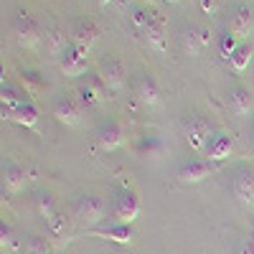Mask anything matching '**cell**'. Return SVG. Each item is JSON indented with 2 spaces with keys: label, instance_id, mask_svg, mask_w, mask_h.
I'll return each instance as SVG.
<instances>
[{
  "label": "cell",
  "instance_id": "cell-1",
  "mask_svg": "<svg viewBox=\"0 0 254 254\" xmlns=\"http://www.w3.org/2000/svg\"><path fill=\"white\" fill-rule=\"evenodd\" d=\"M112 216L117 224H127L132 226V221L140 216V201L137 193L130 188H117L112 196Z\"/></svg>",
  "mask_w": 254,
  "mask_h": 254
},
{
  "label": "cell",
  "instance_id": "cell-2",
  "mask_svg": "<svg viewBox=\"0 0 254 254\" xmlns=\"http://www.w3.org/2000/svg\"><path fill=\"white\" fill-rule=\"evenodd\" d=\"M211 140H214V130L203 117H188L186 120V142L193 153H206Z\"/></svg>",
  "mask_w": 254,
  "mask_h": 254
},
{
  "label": "cell",
  "instance_id": "cell-3",
  "mask_svg": "<svg viewBox=\"0 0 254 254\" xmlns=\"http://www.w3.org/2000/svg\"><path fill=\"white\" fill-rule=\"evenodd\" d=\"M104 214H107V203H104L99 196L94 193H87V196H81L74 206V221L79 224H87V226H97Z\"/></svg>",
  "mask_w": 254,
  "mask_h": 254
},
{
  "label": "cell",
  "instance_id": "cell-4",
  "mask_svg": "<svg viewBox=\"0 0 254 254\" xmlns=\"http://www.w3.org/2000/svg\"><path fill=\"white\" fill-rule=\"evenodd\" d=\"M13 31H15V41L18 46H26V49H33L36 44H41L44 41V33H41L36 18L28 13V10H20L15 23H13Z\"/></svg>",
  "mask_w": 254,
  "mask_h": 254
},
{
  "label": "cell",
  "instance_id": "cell-5",
  "mask_svg": "<svg viewBox=\"0 0 254 254\" xmlns=\"http://www.w3.org/2000/svg\"><path fill=\"white\" fill-rule=\"evenodd\" d=\"M107 84L102 81V76H84L79 81V87H76V94L81 97V102L87 104V107H102L104 102H107Z\"/></svg>",
  "mask_w": 254,
  "mask_h": 254
},
{
  "label": "cell",
  "instance_id": "cell-6",
  "mask_svg": "<svg viewBox=\"0 0 254 254\" xmlns=\"http://www.w3.org/2000/svg\"><path fill=\"white\" fill-rule=\"evenodd\" d=\"M132 94H135V99L142 104L145 110H158L160 104H163L158 84H155V79L147 74V71L140 74V76L135 79V84H132Z\"/></svg>",
  "mask_w": 254,
  "mask_h": 254
},
{
  "label": "cell",
  "instance_id": "cell-7",
  "mask_svg": "<svg viewBox=\"0 0 254 254\" xmlns=\"http://www.w3.org/2000/svg\"><path fill=\"white\" fill-rule=\"evenodd\" d=\"M219 171V163H211V160H188L178 168V181L183 186H196L201 181H206L211 173Z\"/></svg>",
  "mask_w": 254,
  "mask_h": 254
},
{
  "label": "cell",
  "instance_id": "cell-8",
  "mask_svg": "<svg viewBox=\"0 0 254 254\" xmlns=\"http://www.w3.org/2000/svg\"><path fill=\"white\" fill-rule=\"evenodd\" d=\"M99 76H102L104 84H107L110 92H117V89L125 87V81H127V69H125V64L117 56H107V59H102V64H99Z\"/></svg>",
  "mask_w": 254,
  "mask_h": 254
},
{
  "label": "cell",
  "instance_id": "cell-9",
  "mask_svg": "<svg viewBox=\"0 0 254 254\" xmlns=\"http://www.w3.org/2000/svg\"><path fill=\"white\" fill-rule=\"evenodd\" d=\"M84 237H94V239L115 242V244H132V242H135V231H132V226H127V224H117V221H115V224H110V226L84 231Z\"/></svg>",
  "mask_w": 254,
  "mask_h": 254
},
{
  "label": "cell",
  "instance_id": "cell-10",
  "mask_svg": "<svg viewBox=\"0 0 254 254\" xmlns=\"http://www.w3.org/2000/svg\"><path fill=\"white\" fill-rule=\"evenodd\" d=\"M97 38H99V28L94 26V20H76L69 33L71 46H76L84 54H89V49L97 44Z\"/></svg>",
  "mask_w": 254,
  "mask_h": 254
},
{
  "label": "cell",
  "instance_id": "cell-11",
  "mask_svg": "<svg viewBox=\"0 0 254 254\" xmlns=\"http://www.w3.org/2000/svg\"><path fill=\"white\" fill-rule=\"evenodd\" d=\"M59 69L66 74V76H71V79H76V76H84L89 71V61H87V54L84 51H79L76 46H69L66 51L61 54V59H59Z\"/></svg>",
  "mask_w": 254,
  "mask_h": 254
},
{
  "label": "cell",
  "instance_id": "cell-12",
  "mask_svg": "<svg viewBox=\"0 0 254 254\" xmlns=\"http://www.w3.org/2000/svg\"><path fill=\"white\" fill-rule=\"evenodd\" d=\"M234 196L239 198V203L244 206H254V168L249 165H242L239 171L234 173Z\"/></svg>",
  "mask_w": 254,
  "mask_h": 254
},
{
  "label": "cell",
  "instance_id": "cell-13",
  "mask_svg": "<svg viewBox=\"0 0 254 254\" xmlns=\"http://www.w3.org/2000/svg\"><path fill=\"white\" fill-rule=\"evenodd\" d=\"M142 38H145V44H147V49H150V51L165 54V20H163V15L158 10L153 13L150 23L142 28Z\"/></svg>",
  "mask_w": 254,
  "mask_h": 254
},
{
  "label": "cell",
  "instance_id": "cell-14",
  "mask_svg": "<svg viewBox=\"0 0 254 254\" xmlns=\"http://www.w3.org/2000/svg\"><path fill=\"white\" fill-rule=\"evenodd\" d=\"M135 150L142 158H163L168 153V142L160 132H142L135 137Z\"/></svg>",
  "mask_w": 254,
  "mask_h": 254
},
{
  "label": "cell",
  "instance_id": "cell-15",
  "mask_svg": "<svg viewBox=\"0 0 254 254\" xmlns=\"http://www.w3.org/2000/svg\"><path fill=\"white\" fill-rule=\"evenodd\" d=\"M97 145L102 147V150H107V153L122 147L125 145V130H122V125L115 122V120L99 125V130H97Z\"/></svg>",
  "mask_w": 254,
  "mask_h": 254
},
{
  "label": "cell",
  "instance_id": "cell-16",
  "mask_svg": "<svg viewBox=\"0 0 254 254\" xmlns=\"http://www.w3.org/2000/svg\"><path fill=\"white\" fill-rule=\"evenodd\" d=\"M51 115L56 117V122L66 125V127H79L81 125V110L76 107V102L69 97H59L51 107Z\"/></svg>",
  "mask_w": 254,
  "mask_h": 254
},
{
  "label": "cell",
  "instance_id": "cell-17",
  "mask_svg": "<svg viewBox=\"0 0 254 254\" xmlns=\"http://www.w3.org/2000/svg\"><path fill=\"white\" fill-rule=\"evenodd\" d=\"M206 44H208V31H206V28H193V26L183 28V33H181V46H183V51H186L188 56H198Z\"/></svg>",
  "mask_w": 254,
  "mask_h": 254
},
{
  "label": "cell",
  "instance_id": "cell-18",
  "mask_svg": "<svg viewBox=\"0 0 254 254\" xmlns=\"http://www.w3.org/2000/svg\"><path fill=\"white\" fill-rule=\"evenodd\" d=\"M234 135L231 132H219V135H214V140H211V145H208V150H206V158L211 160V163H221V160H226L229 155H231V150H234Z\"/></svg>",
  "mask_w": 254,
  "mask_h": 254
},
{
  "label": "cell",
  "instance_id": "cell-19",
  "mask_svg": "<svg viewBox=\"0 0 254 254\" xmlns=\"http://www.w3.org/2000/svg\"><path fill=\"white\" fill-rule=\"evenodd\" d=\"M28 186V176L20 165L15 163H3V190L8 193H20Z\"/></svg>",
  "mask_w": 254,
  "mask_h": 254
},
{
  "label": "cell",
  "instance_id": "cell-20",
  "mask_svg": "<svg viewBox=\"0 0 254 254\" xmlns=\"http://www.w3.org/2000/svg\"><path fill=\"white\" fill-rule=\"evenodd\" d=\"M3 120L5 122H15L20 127H36L38 122V110L33 107L31 102H23L15 110H3Z\"/></svg>",
  "mask_w": 254,
  "mask_h": 254
},
{
  "label": "cell",
  "instance_id": "cell-21",
  "mask_svg": "<svg viewBox=\"0 0 254 254\" xmlns=\"http://www.w3.org/2000/svg\"><path fill=\"white\" fill-rule=\"evenodd\" d=\"M252 26H254V15H252V10H249L247 5H237L234 15H231V26H229V31L242 41V38H247V36L252 33Z\"/></svg>",
  "mask_w": 254,
  "mask_h": 254
},
{
  "label": "cell",
  "instance_id": "cell-22",
  "mask_svg": "<svg viewBox=\"0 0 254 254\" xmlns=\"http://www.w3.org/2000/svg\"><path fill=\"white\" fill-rule=\"evenodd\" d=\"M44 44H46V51H49L51 56H59V59H61V54L71 46V41H66L64 31H61L59 26H54V28H49V31L44 33Z\"/></svg>",
  "mask_w": 254,
  "mask_h": 254
},
{
  "label": "cell",
  "instance_id": "cell-23",
  "mask_svg": "<svg viewBox=\"0 0 254 254\" xmlns=\"http://www.w3.org/2000/svg\"><path fill=\"white\" fill-rule=\"evenodd\" d=\"M229 107H231V112H234L237 117H247L252 112V94H249V89L237 87L234 92L229 94Z\"/></svg>",
  "mask_w": 254,
  "mask_h": 254
},
{
  "label": "cell",
  "instance_id": "cell-24",
  "mask_svg": "<svg viewBox=\"0 0 254 254\" xmlns=\"http://www.w3.org/2000/svg\"><path fill=\"white\" fill-rule=\"evenodd\" d=\"M252 56H254V44H252V41H247V44H239V49L234 51V56L229 59V61H231V69H234L237 74L244 71L249 64H252Z\"/></svg>",
  "mask_w": 254,
  "mask_h": 254
},
{
  "label": "cell",
  "instance_id": "cell-25",
  "mask_svg": "<svg viewBox=\"0 0 254 254\" xmlns=\"http://www.w3.org/2000/svg\"><path fill=\"white\" fill-rule=\"evenodd\" d=\"M0 99H3V110H15V107H20L23 102H28V99L20 97V92H15L13 87H8V84H3V92H0Z\"/></svg>",
  "mask_w": 254,
  "mask_h": 254
},
{
  "label": "cell",
  "instance_id": "cell-26",
  "mask_svg": "<svg viewBox=\"0 0 254 254\" xmlns=\"http://www.w3.org/2000/svg\"><path fill=\"white\" fill-rule=\"evenodd\" d=\"M237 49H239V38L231 33V31H226V33L219 38V54H221L224 59H231Z\"/></svg>",
  "mask_w": 254,
  "mask_h": 254
},
{
  "label": "cell",
  "instance_id": "cell-27",
  "mask_svg": "<svg viewBox=\"0 0 254 254\" xmlns=\"http://www.w3.org/2000/svg\"><path fill=\"white\" fill-rule=\"evenodd\" d=\"M0 249H3V252H15L18 249V239H15L13 229L5 221L0 224Z\"/></svg>",
  "mask_w": 254,
  "mask_h": 254
},
{
  "label": "cell",
  "instance_id": "cell-28",
  "mask_svg": "<svg viewBox=\"0 0 254 254\" xmlns=\"http://www.w3.org/2000/svg\"><path fill=\"white\" fill-rule=\"evenodd\" d=\"M49 229H51L54 237H61V239L69 237V221H66V216H64V214H59V211H56L54 219H49Z\"/></svg>",
  "mask_w": 254,
  "mask_h": 254
},
{
  "label": "cell",
  "instance_id": "cell-29",
  "mask_svg": "<svg viewBox=\"0 0 254 254\" xmlns=\"http://www.w3.org/2000/svg\"><path fill=\"white\" fill-rule=\"evenodd\" d=\"M26 254H51V244L44 237H31L26 242Z\"/></svg>",
  "mask_w": 254,
  "mask_h": 254
},
{
  "label": "cell",
  "instance_id": "cell-30",
  "mask_svg": "<svg viewBox=\"0 0 254 254\" xmlns=\"http://www.w3.org/2000/svg\"><path fill=\"white\" fill-rule=\"evenodd\" d=\"M36 203H38V214L44 216L46 221L56 216V206H54V198H51V193H41Z\"/></svg>",
  "mask_w": 254,
  "mask_h": 254
},
{
  "label": "cell",
  "instance_id": "cell-31",
  "mask_svg": "<svg viewBox=\"0 0 254 254\" xmlns=\"http://www.w3.org/2000/svg\"><path fill=\"white\" fill-rule=\"evenodd\" d=\"M201 10L206 15H216L219 13V0H201Z\"/></svg>",
  "mask_w": 254,
  "mask_h": 254
},
{
  "label": "cell",
  "instance_id": "cell-32",
  "mask_svg": "<svg viewBox=\"0 0 254 254\" xmlns=\"http://www.w3.org/2000/svg\"><path fill=\"white\" fill-rule=\"evenodd\" d=\"M239 254H254V247H252V244H242Z\"/></svg>",
  "mask_w": 254,
  "mask_h": 254
},
{
  "label": "cell",
  "instance_id": "cell-33",
  "mask_svg": "<svg viewBox=\"0 0 254 254\" xmlns=\"http://www.w3.org/2000/svg\"><path fill=\"white\" fill-rule=\"evenodd\" d=\"M99 3H102V5H110V3H112V0H99Z\"/></svg>",
  "mask_w": 254,
  "mask_h": 254
},
{
  "label": "cell",
  "instance_id": "cell-34",
  "mask_svg": "<svg viewBox=\"0 0 254 254\" xmlns=\"http://www.w3.org/2000/svg\"><path fill=\"white\" fill-rule=\"evenodd\" d=\"M165 3H171V5H176V3H181V0H165Z\"/></svg>",
  "mask_w": 254,
  "mask_h": 254
},
{
  "label": "cell",
  "instance_id": "cell-35",
  "mask_svg": "<svg viewBox=\"0 0 254 254\" xmlns=\"http://www.w3.org/2000/svg\"><path fill=\"white\" fill-rule=\"evenodd\" d=\"M252 140H254V120H252Z\"/></svg>",
  "mask_w": 254,
  "mask_h": 254
}]
</instances>
